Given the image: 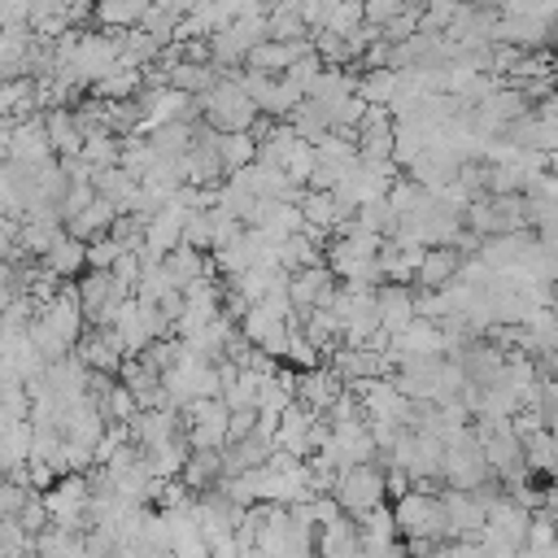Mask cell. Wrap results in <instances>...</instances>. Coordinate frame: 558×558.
<instances>
[{
	"instance_id": "3957f363",
	"label": "cell",
	"mask_w": 558,
	"mask_h": 558,
	"mask_svg": "<svg viewBox=\"0 0 558 558\" xmlns=\"http://www.w3.org/2000/svg\"><path fill=\"white\" fill-rule=\"evenodd\" d=\"M331 493L357 519V514H366V510H375L384 501V493H388V466L379 458L375 462H349V466H340Z\"/></svg>"
},
{
	"instance_id": "7c38bea8",
	"label": "cell",
	"mask_w": 558,
	"mask_h": 558,
	"mask_svg": "<svg viewBox=\"0 0 558 558\" xmlns=\"http://www.w3.org/2000/svg\"><path fill=\"white\" fill-rule=\"evenodd\" d=\"M118 214H122V209H118L109 196H96V201H92L83 214H74L65 227H70L74 235H83V240H96V235H105V231L113 227V218H118Z\"/></svg>"
},
{
	"instance_id": "52a82bcc",
	"label": "cell",
	"mask_w": 558,
	"mask_h": 558,
	"mask_svg": "<svg viewBox=\"0 0 558 558\" xmlns=\"http://www.w3.org/2000/svg\"><path fill=\"white\" fill-rule=\"evenodd\" d=\"M462 270V248L458 244H427L423 262H418V275H414V288H449Z\"/></svg>"
},
{
	"instance_id": "8fae6325",
	"label": "cell",
	"mask_w": 558,
	"mask_h": 558,
	"mask_svg": "<svg viewBox=\"0 0 558 558\" xmlns=\"http://www.w3.org/2000/svg\"><path fill=\"white\" fill-rule=\"evenodd\" d=\"M227 475V462H222V449H192L187 453V466H183V480L187 488H214L218 480Z\"/></svg>"
},
{
	"instance_id": "d6986e66",
	"label": "cell",
	"mask_w": 558,
	"mask_h": 558,
	"mask_svg": "<svg viewBox=\"0 0 558 558\" xmlns=\"http://www.w3.org/2000/svg\"><path fill=\"white\" fill-rule=\"evenodd\" d=\"M549 48L558 52V13H554V22H549Z\"/></svg>"
},
{
	"instance_id": "e0dca14e",
	"label": "cell",
	"mask_w": 558,
	"mask_h": 558,
	"mask_svg": "<svg viewBox=\"0 0 558 558\" xmlns=\"http://www.w3.org/2000/svg\"><path fill=\"white\" fill-rule=\"evenodd\" d=\"M122 240L113 235V231H105V235H96V240H87V266H113L118 257H122Z\"/></svg>"
},
{
	"instance_id": "7a4b0ae2",
	"label": "cell",
	"mask_w": 558,
	"mask_h": 558,
	"mask_svg": "<svg viewBox=\"0 0 558 558\" xmlns=\"http://www.w3.org/2000/svg\"><path fill=\"white\" fill-rule=\"evenodd\" d=\"M397 527L405 541H445L449 536V510H445V497L414 484L410 493L397 497Z\"/></svg>"
},
{
	"instance_id": "ba28073f",
	"label": "cell",
	"mask_w": 558,
	"mask_h": 558,
	"mask_svg": "<svg viewBox=\"0 0 558 558\" xmlns=\"http://www.w3.org/2000/svg\"><path fill=\"white\" fill-rule=\"evenodd\" d=\"M357 527H362V554H392V549H405V541L397 545V510H388L384 501L366 514H357Z\"/></svg>"
},
{
	"instance_id": "5bb4252c",
	"label": "cell",
	"mask_w": 558,
	"mask_h": 558,
	"mask_svg": "<svg viewBox=\"0 0 558 558\" xmlns=\"http://www.w3.org/2000/svg\"><path fill=\"white\" fill-rule=\"evenodd\" d=\"M153 0H96V22L100 26H140V17L148 13Z\"/></svg>"
},
{
	"instance_id": "9c48e42d",
	"label": "cell",
	"mask_w": 558,
	"mask_h": 558,
	"mask_svg": "<svg viewBox=\"0 0 558 558\" xmlns=\"http://www.w3.org/2000/svg\"><path fill=\"white\" fill-rule=\"evenodd\" d=\"M44 118H48V140H52V153H57V157H83L87 131L78 126L74 109H65V105H52Z\"/></svg>"
},
{
	"instance_id": "6da1fadb",
	"label": "cell",
	"mask_w": 558,
	"mask_h": 558,
	"mask_svg": "<svg viewBox=\"0 0 558 558\" xmlns=\"http://www.w3.org/2000/svg\"><path fill=\"white\" fill-rule=\"evenodd\" d=\"M196 100H201L205 122L218 126V131H253V122L262 118V109H257V100L248 96L244 78L231 74V70H222V78H218L205 96H196Z\"/></svg>"
},
{
	"instance_id": "9a60e30c",
	"label": "cell",
	"mask_w": 558,
	"mask_h": 558,
	"mask_svg": "<svg viewBox=\"0 0 558 558\" xmlns=\"http://www.w3.org/2000/svg\"><path fill=\"white\" fill-rule=\"evenodd\" d=\"M222 161H227V174L231 170H240V166H248V161H257V135L253 131H222Z\"/></svg>"
},
{
	"instance_id": "2e32d148",
	"label": "cell",
	"mask_w": 558,
	"mask_h": 558,
	"mask_svg": "<svg viewBox=\"0 0 558 558\" xmlns=\"http://www.w3.org/2000/svg\"><path fill=\"white\" fill-rule=\"evenodd\" d=\"M366 22V0H340L331 13H327V31H336V35H353L357 26Z\"/></svg>"
},
{
	"instance_id": "8992f818",
	"label": "cell",
	"mask_w": 558,
	"mask_h": 558,
	"mask_svg": "<svg viewBox=\"0 0 558 558\" xmlns=\"http://www.w3.org/2000/svg\"><path fill=\"white\" fill-rule=\"evenodd\" d=\"M74 349H78V357H83L92 371H109V375H118L122 362H126V344H122V336H118L113 327H92Z\"/></svg>"
},
{
	"instance_id": "ac0fdd59",
	"label": "cell",
	"mask_w": 558,
	"mask_h": 558,
	"mask_svg": "<svg viewBox=\"0 0 558 558\" xmlns=\"http://www.w3.org/2000/svg\"><path fill=\"white\" fill-rule=\"evenodd\" d=\"M336 4H340V0H305V4H301V13H305V22H310V26H323V22H327V13H331Z\"/></svg>"
},
{
	"instance_id": "30bf717a",
	"label": "cell",
	"mask_w": 558,
	"mask_h": 558,
	"mask_svg": "<svg viewBox=\"0 0 558 558\" xmlns=\"http://www.w3.org/2000/svg\"><path fill=\"white\" fill-rule=\"evenodd\" d=\"M39 262H44V266H52V270H57V275H65V279H70V275H83V270H87V240H83V235H74V231L65 227Z\"/></svg>"
},
{
	"instance_id": "277c9868",
	"label": "cell",
	"mask_w": 558,
	"mask_h": 558,
	"mask_svg": "<svg viewBox=\"0 0 558 558\" xmlns=\"http://www.w3.org/2000/svg\"><path fill=\"white\" fill-rule=\"evenodd\" d=\"M310 52H318L314 48V35H305V39H262V44H253V52H248V70H266V74H283L288 65H296L301 57H310Z\"/></svg>"
},
{
	"instance_id": "4fadbf2b",
	"label": "cell",
	"mask_w": 558,
	"mask_h": 558,
	"mask_svg": "<svg viewBox=\"0 0 558 558\" xmlns=\"http://www.w3.org/2000/svg\"><path fill=\"white\" fill-rule=\"evenodd\" d=\"M357 92L371 105H392V96H397V65H366L357 74Z\"/></svg>"
},
{
	"instance_id": "5b68a950",
	"label": "cell",
	"mask_w": 558,
	"mask_h": 558,
	"mask_svg": "<svg viewBox=\"0 0 558 558\" xmlns=\"http://www.w3.org/2000/svg\"><path fill=\"white\" fill-rule=\"evenodd\" d=\"M414 318H418V292L410 283H397V279L379 283V323H384V331L401 336Z\"/></svg>"
}]
</instances>
